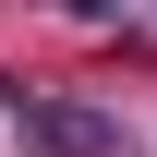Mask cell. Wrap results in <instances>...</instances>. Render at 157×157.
<instances>
[{
  "mask_svg": "<svg viewBox=\"0 0 157 157\" xmlns=\"http://www.w3.org/2000/svg\"><path fill=\"white\" fill-rule=\"evenodd\" d=\"M24 145H36V157H97V145H109V121H97V109H73V97H24Z\"/></svg>",
  "mask_w": 157,
  "mask_h": 157,
  "instance_id": "6da1fadb",
  "label": "cell"
}]
</instances>
